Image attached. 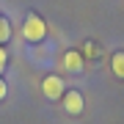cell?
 <instances>
[{"mask_svg":"<svg viewBox=\"0 0 124 124\" xmlns=\"http://www.w3.org/2000/svg\"><path fill=\"white\" fill-rule=\"evenodd\" d=\"M22 39L28 44H39V41L47 39V22L39 17V14H28L22 22Z\"/></svg>","mask_w":124,"mask_h":124,"instance_id":"6da1fadb","label":"cell"},{"mask_svg":"<svg viewBox=\"0 0 124 124\" xmlns=\"http://www.w3.org/2000/svg\"><path fill=\"white\" fill-rule=\"evenodd\" d=\"M63 80L58 77V75H47L44 80H41V94H44V99H50V102H58L63 97Z\"/></svg>","mask_w":124,"mask_h":124,"instance_id":"7a4b0ae2","label":"cell"},{"mask_svg":"<svg viewBox=\"0 0 124 124\" xmlns=\"http://www.w3.org/2000/svg\"><path fill=\"white\" fill-rule=\"evenodd\" d=\"M63 110H66L69 116H80L85 110V99H83V94H80L77 88H69V91H63Z\"/></svg>","mask_w":124,"mask_h":124,"instance_id":"3957f363","label":"cell"},{"mask_svg":"<svg viewBox=\"0 0 124 124\" xmlns=\"http://www.w3.org/2000/svg\"><path fill=\"white\" fill-rule=\"evenodd\" d=\"M83 66H85V58L80 55L77 50H66V53H63V69H66V72L80 75V72H83Z\"/></svg>","mask_w":124,"mask_h":124,"instance_id":"277c9868","label":"cell"},{"mask_svg":"<svg viewBox=\"0 0 124 124\" xmlns=\"http://www.w3.org/2000/svg\"><path fill=\"white\" fill-rule=\"evenodd\" d=\"M110 72L119 80H124V53H113L110 55Z\"/></svg>","mask_w":124,"mask_h":124,"instance_id":"5b68a950","label":"cell"},{"mask_svg":"<svg viewBox=\"0 0 124 124\" xmlns=\"http://www.w3.org/2000/svg\"><path fill=\"white\" fill-rule=\"evenodd\" d=\"M8 39H11V22H8L6 17H0V44L6 47V41H8Z\"/></svg>","mask_w":124,"mask_h":124,"instance_id":"8992f818","label":"cell"},{"mask_svg":"<svg viewBox=\"0 0 124 124\" xmlns=\"http://www.w3.org/2000/svg\"><path fill=\"white\" fill-rule=\"evenodd\" d=\"M6 66H8V53H6V47L0 44V75L6 72Z\"/></svg>","mask_w":124,"mask_h":124,"instance_id":"52a82bcc","label":"cell"},{"mask_svg":"<svg viewBox=\"0 0 124 124\" xmlns=\"http://www.w3.org/2000/svg\"><path fill=\"white\" fill-rule=\"evenodd\" d=\"M6 94H8V85H6V80H3V77H0V99H3V97H6Z\"/></svg>","mask_w":124,"mask_h":124,"instance_id":"ba28073f","label":"cell"}]
</instances>
